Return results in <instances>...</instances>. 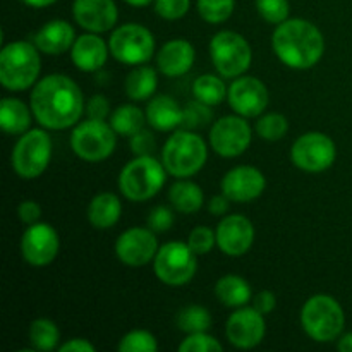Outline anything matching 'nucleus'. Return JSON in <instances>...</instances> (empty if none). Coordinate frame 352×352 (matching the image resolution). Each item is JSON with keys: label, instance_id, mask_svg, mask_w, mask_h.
<instances>
[{"label": "nucleus", "instance_id": "f257e3e1", "mask_svg": "<svg viewBox=\"0 0 352 352\" xmlns=\"http://www.w3.org/2000/svg\"><path fill=\"white\" fill-rule=\"evenodd\" d=\"M31 112L47 129H67L82 116V93L71 78L50 74L31 91Z\"/></svg>", "mask_w": 352, "mask_h": 352}, {"label": "nucleus", "instance_id": "f03ea898", "mask_svg": "<svg viewBox=\"0 0 352 352\" xmlns=\"http://www.w3.org/2000/svg\"><path fill=\"white\" fill-rule=\"evenodd\" d=\"M272 48L287 67L305 71L323 57L325 40L315 24L296 17L277 24L272 34Z\"/></svg>", "mask_w": 352, "mask_h": 352}, {"label": "nucleus", "instance_id": "7ed1b4c3", "mask_svg": "<svg viewBox=\"0 0 352 352\" xmlns=\"http://www.w3.org/2000/svg\"><path fill=\"white\" fill-rule=\"evenodd\" d=\"M40 71V50L34 43L12 41L0 52V82L10 91H23L33 86Z\"/></svg>", "mask_w": 352, "mask_h": 352}, {"label": "nucleus", "instance_id": "20e7f679", "mask_svg": "<svg viewBox=\"0 0 352 352\" xmlns=\"http://www.w3.org/2000/svg\"><path fill=\"white\" fill-rule=\"evenodd\" d=\"M208 150L201 136L189 129L172 134L162 150V164L174 177L188 179L198 174L206 164Z\"/></svg>", "mask_w": 352, "mask_h": 352}, {"label": "nucleus", "instance_id": "39448f33", "mask_svg": "<svg viewBox=\"0 0 352 352\" xmlns=\"http://www.w3.org/2000/svg\"><path fill=\"white\" fill-rule=\"evenodd\" d=\"M301 325L316 342H332L342 333L346 315L342 306L332 296L316 294L302 306Z\"/></svg>", "mask_w": 352, "mask_h": 352}, {"label": "nucleus", "instance_id": "423d86ee", "mask_svg": "<svg viewBox=\"0 0 352 352\" xmlns=\"http://www.w3.org/2000/svg\"><path fill=\"white\" fill-rule=\"evenodd\" d=\"M165 172V165L155 160L151 155L136 157L120 170V192L129 201H146L164 188Z\"/></svg>", "mask_w": 352, "mask_h": 352}, {"label": "nucleus", "instance_id": "0eeeda50", "mask_svg": "<svg viewBox=\"0 0 352 352\" xmlns=\"http://www.w3.org/2000/svg\"><path fill=\"white\" fill-rule=\"evenodd\" d=\"M210 55L222 78H239L250 69L253 60V52L246 38L229 30L220 31L212 38Z\"/></svg>", "mask_w": 352, "mask_h": 352}, {"label": "nucleus", "instance_id": "6e6552de", "mask_svg": "<svg viewBox=\"0 0 352 352\" xmlns=\"http://www.w3.org/2000/svg\"><path fill=\"white\" fill-rule=\"evenodd\" d=\"M52 158V140L45 131H26L12 150V168L21 179H36Z\"/></svg>", "mask_w": 352, "mask_h": 352}, {"label": "nucleus", "instance_id": "1a4fd4ad", "mask_svg": "<svg viewBox=\"0 0 352 352\" xmlns=\"http://www.w3.org/2000/svg\"><path fill=\"white\" fill-rule=\"evenodd\" d=\"M116 131L105 120H82L71 134L72 151L86 162H103L116 150Z\"/></svg>", "mask_w": 352, "mask_h": 352}, {"label": "nucleus", "instance_id": "9d476101", "mask_svg": "<svg viewBox=\"0 0 352 352\" xmlns=\"http://www.w3.org/2000/svg\"><path fill=\"white\" fill-rule=\"evenodd\" d=\"M153 268L155 275L164 284L170 287H181L195 277L198 268L196 253L188 246V243L172 241L158 250L153 260Z\"/></svg>", "mask_w": 352, "mask_h": 352}, {"label": "nucleus", "instance_id": "9b49d317", "mask_svg": "<svg viewBox=\"0 0 352 352\" xmlns=\"http://www.w3.org/2000/svg\"><path fill=\"white\" fill-rule=\"evenodd\" d=\"M110 54L127 65L146 64L155 52V38L141 24H124L117 28L109 41Z\"/></svg>", "mask_w": 352, "mask_h": 352}, {"label": "nucleus", "instance_id": "f8f14e48", "mask_svg": "<svg viewBox=\"0 0 352 352\" xmlns=\"http://www.w3.org/2000/svg\"><path fill=\"white\" fill-rule=\"evenodd\" d=\"M337 157L336 143L323 133H306L294 141L291 158L294 165L309 174H318L333 165Z\"/></svg>", "mask_w": 352, "mask_h": 352}, {"label": "nucleus", "instance_id": "ddd939ff", "mask_svg": "<svg viewBox=\"0 0 352 352\" xmlns=\"http://www.w3.org/2000/svg\"><path fill=\"white\" fill-rule=\"evenodd\" d=\"M251 127L243 116H227L217 120L210 131V144L220 157H239L250 148Z\"/></svg>", "mask_w": 352, "mask_h": 352}, {"label": "nucleus", "instance_id": "4468645a", "mask_svg": "<svg viewBox=\"0 0 352 352\" xmlns=\"http://www.w3.org/2000/svg\"><path fill=\"white\" fill-rule=\"evenodd\" d=\"M60 241L50 223L36 222L26 229L21 239V253L26 263L33 267H45L57 258Z\"/></svg>", "mask_w": 352, "mask_h": 352}, {"label": "nucleus", "instance_id": "2eb2a0df", "mask_svg": "<svg viewBox=\"0 0 352 352\" xmlns=\"http://www.w3.org/2000/svg\"><path fill=\"white\" fill-rule=\"evenodd\" d=\"M158 241L150 227H133L119 236L116 243V254L124 265L143 267L155 260L158 253Z\"/></svg>", "mask_w": 352, "mask_h": 352}, {"label": "nucleus", "instance_id": "dca6fc26", "mask_svg": "<svg viewBox=\"0 0 352 352\" xmlns=\"http://www.w3.org/2000/svg\"><path fill=\"white\" fill-rule=\"evenodd\" d=\"M229 105L237 116L258 117L268 105V89L253 76H239L227 91Z\"/></svg>", "mask_w": 352, "mask_h": 352}, {"label": "nucleus", "instance_id": "f3484780", "mask_svg": "<svg viewBox=\"0 0 352 352\" xmlns=\"http://www.w3.org/2000/svg\"><path fill=\"white\" fill-rule=\"evenodd\" d=\"M265 315L254 308H239L227 320L226 333L232 346L239 349H253L263 340L267 325Z\"/></svg>", "mask_w": 352, "mask_h": 352}, {"label": "nucleus", "instance_id": "a211bd4d", "mask_svg": "<svg viewBox=\"0 0 352 352\" xmlns=\"http://www.w3.org/2000/svg\"><path fill=\"white\" fill-rule=\"evenodd\" d=\"M265 188H267L265 175L251 165L230 168L222 179V192L230 201L236 203H250L260 198Z\"/></svg>", "mask_w": 352, "mask_h": 352}, {"label": "nucleus", "instance_id": "6ab92c4d", "mask_svg": "<svg viewBox=\"0 0 352 352\" xmlns=\"http://www.w3.org/2000/svg\"><path fill=\"white\" fill-rule=\"evenodd\" d=\"M217 246L227 256H243L254 243V227L243 215L223 217L217 226Z\"/></svg>", "mask_w": 352, "mask_h": 352}, {"label": "nucleus", "instance_id": "aec40b11", "mask_svg": "<svg viewBox=\"0 0 352 352\" xmlns=\"http://www.w3.org/2000/svg\"><path fill=\"white\" fill-rule=\"evenodd\" d=\"M72 14L76 23L91 33L110 31L119 19V10L113 0H74Z\"/></svg>", "mask_w": 352, "mask_h": 352}, {"label": "nucleus", "instance_id": "412c9836", "mask_svg": "<svg viewBox=\"0 0 352 352\" xmlns=\"http://www.w3.org/2000/svg\"><path fill=\"white\" fill-rule=\"evenodd\" d=\"M109 50L105 41L98 36V33H86L76 38L71 48V58L79 71L95 72L105 65Z\"/></svg>", "mask_w": 352, "mask_h": 352}, {"label": "nucleus", "instance_id": "4be33fe9", "mask_svg": "<svg viewBox=\"0 0 352 352\" xmlns=\"http://www.w3.org/2000/svg\"><path fill=\"white\" fill-rule=\"evenodd\" d=\"M196 52L189 41L186 40H172L167 41L160 48L157 55L158 71L168 78H177L186 74L195 64Z\"/></svg>", "mask_w": 352, "mask_h": 352}, {"label": "nucleus", "instance_id": "5701e85b", "mask_svg": "<svg viewBox=\"0 0 352 352\" xmlns=\"http://www.w3.org/2000/svg\"><path fill=\"white\" fill-rule=\"evenodd\" d=\"M76 41L74 28L64 19H54L45 24L33 38V43L41 54L62 55L71 50Z\"/></svg>", "mask_w": 352, "mask_h": 352}, {"label": "nucleus", "instance_id": "b1692460", "mask_svg": "<svg viewBox=\"0 0 352 352\" xmlns=\"http://www.w3.org/2000/svg\"><path fill=\"white\" fill-rule=\"evenodd\" d=\"M146 122L155 131H174L182 122V109L172 96L158 95L151 98L146 110Z\"/></svg>", "mask_w": 352, "mask_h": 352}, {"label": "nucleus", "instance_id": "393cba45", "mask_svg": "<svg viewBox=\"0 0 352 352\" xmlns=\"http://www.w3.org/2000/svg\"><path fill=\"white\" fill-rule=\"evenodd\" d=\"M122 213L120 199L113 192H100L88 206V219L95 229L105 230L116 226Z\"/></svg>", "mask_w": 352, "mask_h": 352}, {"label": "nucleus", "instance_id": "a878e982", "mask_svg": "<svg viewBox=\"0 0 352 352\" xmlns=\"http://www.w3.org/2000/svg\"><path fill=\"white\" fill-rule=\"evenodd\" d=\"M0 126L10 136L26 133L31 126V113L24 102L17 98H3L0 102Z\"/></svg>", "mask_w": 352, "mask_h": 352}, {"label": "nucleus", "instance_id": "bb28decb", "mask_svg": "<svg viewBox=\"0 0 352 352\" xmlns=\"http://www.w3.org/2000/svg\"><path fill=\"white\" fill-rule=\"evenodd\" d=\"M215 296L229 308H243L251 301V287L239 275H226L215 285Z\"/></svg>", "mask_w": 352, "mask_h": 352}, {"label": "nucleus", "instance_id": "cd10ccee", "mask_svg": "<svg viewBox=\"0 0 352 352\" xmlns=\"http://www.w3.org/2000/svg\"><path fill=\"white\" fill-rule=\"evenodd\" d=\"M126 93L134 102H143L153 96L157 91L158 78L157 71L148 65H138L134 71H131L126 78Z\"/></svg>", "mask_w": 352, "mask_h": 352}, {"label": "nucleus", "instance_id": "c85d7f7f", "mask_svg": "<svg viewBox=\"0 0 352 352\" xmlns=\"http://www.w3.org/2000/svg\"><path fill=\"white\" fill-rule=\"evenodd\" d=\"M168 199L177 212L188 215V213H195L201 208L205 196L196 182L179 181L168 191Z\"/></svg>", "mask_w": 352, "mask_h": 352}, {"label": "nucleus", "instance_id": "c756f323", "mask_svg": "<svg viewBox=\"0 0 352 352\" xmlns=\"http://www.w3.org/2000/svg\"><path fill=\"white\" fill-rule=\"evenodd\" d=\"M146 124V113L136 105H120L110 116V126L119 136H134L144 129Z\"/></svg>", "mask_w": 352, "mask_h": 352}, {"label": "nucleus", "instance_id": "7c9ffc66", "mask_svg": "<svg viewBox=\"0 0 352 352\" xmlns=\"http://www.w3.org/2000/svg\"><path fill=\"white\" fill-rule=\"evenodd\" d=\"M30 342L36 351H54L60 340V332L57 325L48 318H38L30 325Z\"/></svg>", "mask_w": 352, "mask_h": 352}, {"label": "nucleus", "instance_id": "2f4dec72", "mask_svg": "<svg viewBox=\"0 0 352 352\" xmlns=\"http://www.w3.org/2000/svg\"><path fill=\"white\" fill-rule=\"evenodd\" d=\"M227 91L229 89L226 88V82L215 74H203L192 82V93H195L196 100L210 107L222 102L227 96Z\"/></svg>", "mask_w": 352, "mask_h": 352}, {"label": "nucleus", "instance_id": "473e14b6", "mask_svg": "<svg viewBox=\"0 0 352 352\" xmlns=\"http://www.w3.org/2000/svg\"><path fill=\"white\" fill-rule=\"evenodd\" d=\"M212 323L213 318L208 309L198 305L186 306L177 315V329L186 333L206 332L212 327Z\"/></svg>", "mask_w": 352, "mask_h": 352}, {"label": "nucleus", "instance_id": "72a5a7b5", "mask_svg": "<svg viewBox=\"0 0 352 352\" xmlns=\"http://www.w3.org/2000/svg\"><path fill=\"white\" fill-rule=\"evenodd\" d=\"M234 0H198V12L206 23H226L234 12Z\"/></svg>", "mask_w": 352, "mask_h": 352}, {"label": "nucleus", "instance_id": "f704fd0d", "mask_svg": "<svg viewBox=\"0 0 352 352\" xmlns=\"http://www.w3.org/2000/svg\"><path fill=\"white\" fill-rule=\"evenodd\" d=\"M289 129V122L282 113H267L256 122L258 136L267 141H278L285 136Z\"/></svg>", "mask_w": 352, "mask_h": 352}, {"label": "nucleus", "instance_id": "c9c22d12", "mask_svg": "<svg viewBox=\"0 0 352 352\" xmlns=\"http://www.w3.org/2000/svg\"><path fill=\"white\" fill-rule=\"evenodd\" d=\"M213 119V110L210 109V105L199 102H189L188 105L182 109V122L181 126L184 129H199V127H205L206 124L212 122Z\"/></svg>", "mask_w": 352, "mask_h": 352}, {"label": "nucleus", "instance_id": "e433bc0d", "mask_svg": "<svg viewBox=\"0 0 352 352\" xmlns=\"http://www.w3.org/2000/svg\"><path fill=\"white\" fill-rule=\"evenodd\" d=\"M117 349L120 352H157L158 342L153 333L146 330H133L120 339Z\"/></svg>", "mask_w": 352, "mask_h": 352}, {"label": "nucleus", "instance_id": "4c0bfd02", "mask_svg": "<svg viewBox=\"0 0 352 352\" xmlns=\"http://www.w3.org/2000/svg\"><path fill=\"white\" fill-rule=\"evenodd\" d=\"M256 9L258 14L272 24H280L287 21L289 12H291L289 0H256Z\"/></svg>", "mask_w": 352, "mask_h": 352}, {"label": "nucleus", "instance_id": "58836bf2", "mask_svg": "<svg viewBox=\"0 0 352 352\" xmlns=\"http://www.w3.org/2000/svg\"><path fill=\"white\" fill-rule=\"evenodd\" d=\"M222 344L206 332L189 333V337H186L184 342L179 346L181 352H222Z\"/></svg>", "mask_w": 352, "mask_h": 352}, {"label": "nucleus", "instance_id": "ea45409f", "mask_svg": "<svg viewBox=\"0 0 352 352\" xmlns=\"http://www.w3.org/2000/svg\"><path fill=\"white\" fill-rule=\"evenodd\" d=\"M217 244V234L210 227L198 226L191 230L188 236V246L195 251L196 254H206L212 251Z\"/></svg>", "mask_w": 352, "mask_h": 352}, {"label": "nucleus", "instance_id": "a19ab883", "mask_svg": "<svg viewBox=\"0 0 352 352\" xmlns=\"http://www.w3.org/2000/svg\"><path fill=\"white\" fill-rule=\"evenodd\" d=\"M191 0H155V10L162 19L177 21L188 14Z\"/></svg>", "mask_w": 352, "mask_h": 352}, {"label": "nucleus", "instance_id": "79ce46f5", "mask_svg": "<svg viewBox=\"0 0 352 352\" xmlns=\"http://www.w3.org/2000/svg\"><path fill=\"white\" fill-rule=\"evenodd\" d=\"M146 223L155 234L167 232L174 226V213L167 206H155L150 212V215H148Z\"/></svg>", "mask_w": 352, "mask_h": 352}, {"label": "nucleus", "instance_id": "37998d69", "mask_svg": "<svg viewBox=\"0 0 352 352\" xmlns=\"http://www.w3.org/2000/svg\"><path fill=\"white\" fill-rule=\"evenodd\" d=\"M155 138L151 134V131L141 129L140 133H136L134 136H131V151H133L136 157H148L155 151Z\"/></svg>", "mask_w": 352, "mask_h": 352}, {"label": "nucleus", "instance_id": "c03bdc74", "mask_svg": "<svg viewBox=\"0 0 352 352\" xmlns=\"http://www.w3.org/2000/svg\"><path fill=\"white\" fill-rule=\"evenodd\" d=\"M86 113H88L89 119L105 120L110 113L109 100L103 95L91 96V100H89L88 105H86Z\"/></svg>", "mask_w": 352, "mask_h": 352}, {"label": "nucleus", "instance_id": "a18cd8bd", "mask_svg": "<svg viewBox=\"0 0 352 352\" xmlns=\"http://www.w3.org/2000/svg\"><path fill=\"white\" fill-rule=\"evenodd\" d=\"M17 215H19L21 222L26 223V226H33L40 220L41 217V206L38 205L33 199H28V201H23L17 208Z\"/></svg>", "mask_w": 352, "mask_h": 352}, {"label": "nucleus", "instance_id": "49530a36", "mask_svg": "<svg viewBox=\"0 0 352 352\" xmlns=\"http://www.w3.org/2000/svg\"><path fill=\"white\" fill-rule=\"evenodd\" d=\"M275 306H277V298H275V294L272 291H261L253 298V308L256 311H260L261 315L272 313L275 309Z\"/></svg>", "mask_w": 352, "mask_h": 352}, {"label": "nucleus", "instance_id": "de8ad7c7", "mask_svg": "<svg viewBox=\"0 0 352 352\" xmlns=\"http://www.w3.org/2000/svg\"><path fill=\"white\" fill-rule=\"evenodd\" d=\"M230 208V199L227 198L226 195H220V196H213L212 199H210V205H208V210L212 215H226L227 212H229Z\"/></svg>", "mask_w": 352, "mask_h": 352}, {"label": "nucleus", "instance_id": "09e8293b", "mask_svg": "<svg viewBox=\"0 0 352 352\" xmlns=\"http://www.w3.org/2000/svg\"><path fill=\"white\" fill-rule=\"evenodd\" d=\"M60 352H95V346L85 339H72L58 347Z\"/></svg>", "mask_w": 352, "mask_h": 352}, {"label": "nucleus", "instance_id": "8fccbe9b", "mask_svg": "<svg viewBox=\"0 0 352 352\" xmlns=\"http://www.w3.org/2000/svg\"><path fill=\"white\" fill-rule=\"evenodd\" d=\"M340 352H352V332L346 336L339 337V344H337Z\"/></svg>", "mask_w": 352, "mask_h": 352}, {"label": "nucleus", "instance_id": "3c124183", "mask_svg": "<svg viewBox=\"0 0 352 352\" xmlns=\"http://www.w3.org/2000/svg\"><path fill=\"white\" fill-rule=\"evenodd\" d=\"M26 6L30 7H36V9H41V7H48L52 6V3H55L57 0H23Z\"/></svg>", "mask_w": 352, "mask_h": 352}, {"label": "nucleus", "instance_id": "603ef678", "mask_svg": "<svg viewBox=\"0 0 352 352\" xmlns=\"http://www.w3.org/2000/svg\"><path fill=\"white\" fill-rule=\"evenodd\" d=\"M126 2L133 7H144L153 2V0H126Z\"/></svg>", "mask_w": 352, "mask_h": 352}]
</instances>
